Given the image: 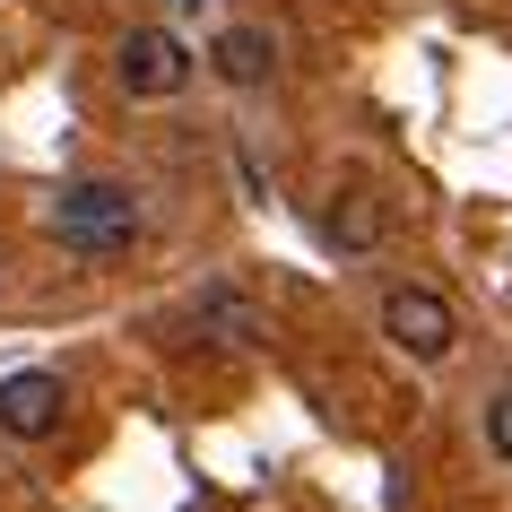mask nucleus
<instances>
[{"instance_id": "1", "label": "nucleus", "mask_w": 512, "mask_h": 512, "mask_svg": "<svg viewBox=\"0 0 512 512\" xmlns=\"http://www.w3.org/2000/svg\"><path fill=\"white\" fill-rule=\"evenodd\" d=\"M53 235L70 261H122L139 252V200L122 183H70L53 200Z\"/></svg>"}, {"instance_id": "2", "label": "nucleus", "mask_w": 512, "mask_h": 512, "mask_svg": "<svg viewBox=\"0 0 512 512\" xmlns=\"http://www.w3.org/2000/svg\"><path fill=\"white\" fill-rule=\"evenodd\" d=\"M191 70H200V53H191L174 27H131V35H122V53H113V87H122V96H139V105L183 96Z\"/></svg>"}, {"instance_id": "3", "label": "nucleus", "mask_w": 512, "mask_h": 512, "mask_svg": "<svg viewBox=\"0 0 512 512\" xmlns=\"http://www.w3.org/2000/svg\"><path fill=\"white\" fill-rule=\"evenodd\" d=\"M382 339L400 356H417V365H443V356L460 348V313L434 287H391L382 296Z\"/></svg>"}, {"instance_id": "4", "label": "nucleus", "mask_w": 512, "mask_h": 512, "mask_svg": "<svg viewBox=\"0 0 512 512\" xmlns=\"http://www.w3.org/2000/svg\"><path fill=\"white\" fill-rule=\"evenodd\" d=\"M61 417H70L61 374H44V365H27V374H0V434L44 443V434H61Z\"/></svg>"}, {"instance_id": "5", "label": "nucleus", "mask_w": 512, "mask_h": 512, "mask_svg": "<svg viewBox=\"0 0 512 512\" xmlns=\"http://www.w3.org/2000/svg\"><path fill=\"white\" fill-rule=\"evenodd\" d=\"M209 70H217L226 87H270V79H278V35H270V27H226V35L209 44Z\"/></svg>"}, {"instance_id": "6", "label": "nucleus", "mask_w": 512, "mask_h": 512, "mask_svg": "<svg viewBox=\"0 0 512 512\" xmlns=\"http://www.w3.org/2000/svg\"><path fill=\"white\" fill-rule=\"evenodd\" d=\"M382 226H391V209H382L374 183H339L330 191V243H339V252H374Z\"/></svg>"}, {"instance_id": "7", "label": "nucleus", "mask_w": 512, "mask_h": 512, "mask_svg": "<svg viewBox=\"0 0 512 512\" xmlns=\"http://www.w3.org/2000/svg\"><path fill=\"white\" fill-rule=\"evenodd\" d=\"M200 322H209L217 339H252V330H261V313H252V296H243V287H226V278H217L209 296H200Z\"/></svg>"}, {"instance_id": "8", "label": "nucleus", "mask_w": 512, "mask_h": 512, "mask_svg": "<svg viewBox=\"0 0 512 512\" xmlns=\"http://www.w3.org/2000/svg\"><path fill=\"white\" fill-rule=\"evenodd\" d=\"M486 452H495V460L512 469V382L495 391V400H486Z\"/></svg>"}]
</instances>
